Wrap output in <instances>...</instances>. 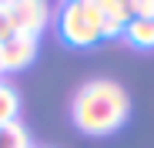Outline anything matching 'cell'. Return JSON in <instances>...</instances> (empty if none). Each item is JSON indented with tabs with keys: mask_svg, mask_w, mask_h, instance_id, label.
Instances as JSON below:
<instances>
[{
	"mask_svg": "<svg viewBox=\"0 0 154 148\" xmlns=\"http://www.w3.org/2000/svg\"><path fill=\"white\" fill-rule=\"evenodd\" d=\"M60 37L74 47H94L100 40V7L97 0H74L60 10Z\"/></svg>",
	"mask_w": 154,
	"mask_h": 148,
	"instance_id": "cell-2",
	"label": "cell"
},
{
	"mask_svg": "<svg viewBox=\"0 0 154 148\" xmlns=\"http://www.w3.org/2000/svg\"><path fill=\"white\" fill-rule=\"evenodd\" d=\"M97 7H100V40L104 37H121L127 20H131L127 4H121V0H97Z\"/></svg>",
	"mask_w": 154,
	"mask_h": 148,
	"instance_id": "cell-5",
	"label": "cell"
},
{
	"mask_svg": "<svg viewBox=\"0 0 154 148\" xmlns=\"http://www.w3.org/2000/svg\"><path fill=\"white\" fill-rule=\"evenodd\" d=\"M17 114H20V98H17V91H14L7 81H0V128L10 125V121H17Z\"/></svg>",
	"mask_w": 154,
	"mask_h": 148,
	"instance_id": "cell-7",
	"label": "cell"
},
{
	"mask_svg": "<svg viewBox=\"0 0 154 148\" xmlns=\"http://www.w3.org/2000/svg\"><path fill=\"white\" fill-rule=\"evenodd\" d=\"M37 57V40L34 37H7L0 44V71H23L27 64H34Z\"/></svg>",
	"mask_w": 154,
	"mask_h": 148,
	"instance_id": "cell-4",
	"label": "cell"
},
{
	"mask_svg": "<svg viewBox=\"0 0 154 148\" xmlns=\"http://www.w3.org/2000/svg\"><path fill=\"white\" fill-rule=\"evenodd\" d=\"M0 148H30V135L20 121H10V125L0 128Z\"/></svg>",
	"mask_w": 154,
	"mask_h": 148,
	"instance_id": "cell-8",
	"label": "cell"
},
{
	"mask_svg": "<svg viewBox=\"0 0 154 148\" xmlns=\"http://www.w3.org/2000/svg\"><path fill=\"white\" fill-rule=\"evenodd\" d=\"M47 4H40V0H17V4H10V27L17 37H34L47 27Z\"/></svg>",
	"mask_w": 154,
	"mask_h": 148,
	"instance_id": "cell-3",
	"label": "cell"
},
{
	"mask_svg": "<svg viewBox=\"0 0 154 148\" xmlns=\"http://www.w3.org/2000/svg\"><path fill=\"white\" fill-rule=\"evenodd\" d=\"M0 74H4V71H0Z\"/></svg>",
	"mask_w": 154,
	"mask_h": 148,
	"instance_id": "cell-9",
	"label": "cell"
},
{
	"mask_svg": "<svg viewBox=\"0 0 154 148\" xmlns=\"http://www.w3.org/2000/svg\"><path fill=\"white\" fill-rule=\"evenodd\" d=\"M127 114H131V98L111 78L87 81L70 101L74 125L81 131H87V135H111V131H117L127 121Z\"/></svg>",
	"mask_w": 154,
	"mask_h": 148,
	"instance_id": "cell-1",
	"label": "cell"
},
{
	"mask_svg": "<svg viewBox=\"0 0 154 148\" xmlns=\"http://www.w3.org/2000/svg\"><path fill=\"white\" fill-rule=\"evenodd\" d=\"M124 37L131 40L134 47H154V20H141V17H131L124 27Z\"/></svg>",
	"mask_w": 154,
	"mask_h": 148,
	"instance_id": "cell-6",
	"label": "cell"
}]
</instances>
